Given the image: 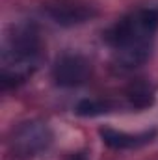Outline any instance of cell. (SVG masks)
Segmentation results:
<instances>
[{"label":"cell","mask_w":158,"mask_h":160,"mask_svg":"<svg viewBox=\"0 0 158 160\" xmlns=\"http://www.w3.org/2000/svg\"><path fill=\"white\" fill-rule=\"evenodd\" d=\"M101 140L104 142V145H108L110 149H138L145 143H149L155 138V130H145V132H138V134H130V132H123L116 130L110 127H102L99 130Z\"/></svg>","instance_id":"8992f818"},{"label":"cell","mask_w":158,"mask_h":160,"mask_svg":"<svg viewBox=\"0 0 158 160\" xmlns=\"http://www.w3.org/2000/svg\"><path fill=\"white\" fill-rule=\"evenodd\" d=\"M112 110H114V104L110 101H101V99H84L75 106V114L80 118H97Z\"/></svg>","instance_id":"9c48e42d"},{"label":"cell","mask_w":158,"mask_h":160,"mask_svg":"<svg viewBox=\"0 0 158 160\" xmlns=\"http://www.w3.org/2000/svg\"><path fill=\"white\" fill-rule=\"evenodd\" d=\"M52 143V130L43 121H26L11 130L9 151L15 158H34Z\"/></svg>","instance_id":"3957f363"},{"label":"cell","mask_w":158,"mask_h":160,"mask_svg":"<svg viewBox=\"0 0 158 160\" xmlns=\"http://www.w3.org/2000/svg\"><path fill=\"white\" fill-rule=\"evenodd\" d=\"M153 52V45H138V47H128V48H121L116 50V58H114V65L121 73L126 71H134L136 67L143 65L149 56Z\"/></svg>","instance_id":"ba28073f"},{"label":"cell","mask_w":158,"mask_h":160,"mask_svg":"<svg viewBox=\"0 0 158 160\" xmlns=\"http://www.w3.org/2000/svg\"><path fill=\"white\" fill-rule=\"evenodd\" d=\"M156 30L158 11L138 9V11L119 19L116 24H112L104 34V41L114 50L138 47V45H153Z\"/></svg>","instance_id":"7a4b0ae2"},{"label":"cell","mask_w":158,"mask_h":160,"mask_svg":"<svg viewBox=\"0 0 158 160\" xmlns=\"http://www.w3.org/2000/svg\"><path fill=\"white\" fill-rule=\"evenodd\" d=\"M69 160H86V157L82 155V153H75V155H71Z\"/></svg>","instance_id":"30bf717a"},{"label":"cell","mask_w":158,"mask_h":160,"mask_svg":"<svg viewBox=\"0 0 158 160\" xmlns=\"http://www.w3.org/2000/svg\"><path fill=\"white\" fill-rule=\"evenodd\" d=\"M41 58V38L34 24H17L2 47V89L17 88L28 78Z\"/></svg>","instance_id":"6da1fadb"},{"label":"cell","mask_w":158,"mask_h":160,"mask_svg":"<svg viewBox=\"0 0 158 160\" xmlns=\"http://www.w3.org/2000/svg\"><path fill=\"white\" fill-rule=\"evenodd\" d=\"M91 77V63L86 56L65 52L56 58L52 65V80L60 88H78Z\"/></svg>","instance_id":"277c9868"},{"label":"cell","mask_w":158,"mask_h":160,"mask_svg":"<svg viewBox=\"0 0 158 160\" xmlns=\"http://www.w3.org/2000/svg\"><path fill=\"white\" fill-rule=\"evenodd\" d=\"M126 101L132 108L136 110H145L149 106L155 104V99H156V88L151 80L147 78H138L134 82L128 84L126 91Z\"/></svg>","instance_id":"52a82bcc"},{"label":"cell","mask_w":158,"mask_h":160,"mask_svg":"<svg viewBox=\"0 0 158 160\" xmlns=\"http://www.w3.org/2000/svg\"><path fill=\"white\" fill-rule=\"evenodd\" d=\"M47 15L60 26H78L97 17V9L80 2H56L47 6Z\"/></svg>","instance_id":"5b68a950"}]
</instances>
